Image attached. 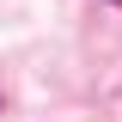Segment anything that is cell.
Segmentation results:
<instances>
[{
	"label": "cell",
	"instance_id": "obj_1",
	"mask_svg": "<svg viewBox=\"0 0 122 122\" xmlns=\"http://www.w3.org/2000/svg\"><path fill=\"white\" fill-rule=\"evenodd\" d=\"M116 6H122V0H116Z\"/></svg>",
	"mask_w": 122,
	"mask_h": 122
}]
</instances>
